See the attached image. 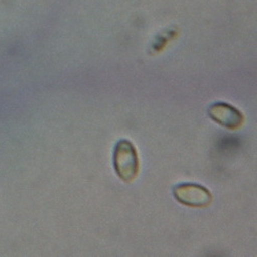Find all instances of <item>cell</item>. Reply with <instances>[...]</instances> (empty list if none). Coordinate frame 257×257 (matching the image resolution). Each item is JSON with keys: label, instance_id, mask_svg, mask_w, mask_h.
<instances>
[{"label": "cell", "instance_id": "cell-1", "mask_svg": "<svg viewBox=\"0 0 257 257\" xmlns=\"http://www.w3.org/2000/svg\"><path fill=\"white\" fill-rule=\"evenodd\" d=\"M113 164L115 172L123 181L133 180L139 169V161L134 145L125 139L119 140L114 148Z\"/></svg>", "mask_w": 257, "mask_h": 257}, {"label": "cell", "instance_id": "cell-2", "mask_svg": "<svg viewBox=\"0 0 257 257\" xmlns=\"http://www.w3.org/2000/svg\"><path fill=\"white\" fill-rule=\"evenodd\" d=\"M174 197L178 202L189 207L203 208L212 202L210 191L196 183H181L174 187Z\"/></svg>", "mask_w": 257, "mask_h": 257}, {"label": "cell", "instance_id": "cell-3", "mask_svg": "<svg viewBox=\"0 0 257 257\" xmlns=\"http://www.w3.org/2000/svg\"><path fill=\"white\" fill-rule=\"evenodd\" d=\"M208 113L213 120L228 128L239 127L244 121L243 114L237 108L222 102L211 105Z\"/></svg>", "mask_w": 257, "mask_h": 257}]
</instances>
